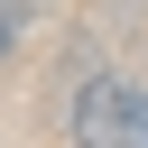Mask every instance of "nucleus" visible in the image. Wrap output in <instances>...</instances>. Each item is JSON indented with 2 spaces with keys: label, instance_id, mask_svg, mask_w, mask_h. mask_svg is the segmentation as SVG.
<instances>
[{
  "label": "nucleus",
  "instance_id": "f257e3e1",
  "mask_svg": "<svg viewBox=\"0 0 148 148\" xmlns=\"http://www.w3.org/2000/svg\"><path fill=\"white\" fill-rule=\"evenodd\" d=\"M65 130H74L83 148H148V83L92 74V83L65 102Z\"/></svg>",
  "mask_w": 148,
  "mask_h": 148
},
{
  "label": "nucleus",
  "instance_id": "f03ea898",
  "mask_svg": "<svg viewBox=\"0 0 148 148\" xmlns=\"http://www.w3.org/2000/svg\"><path fill=\"white\" fill-rule=\"evenodd\" d=\"M37 9H46V0H0V56H9V46L37 28Z\"/></svg>",
  "mask_w": 148,
  "mask_h": 148
}]
</instances>
